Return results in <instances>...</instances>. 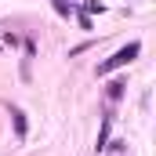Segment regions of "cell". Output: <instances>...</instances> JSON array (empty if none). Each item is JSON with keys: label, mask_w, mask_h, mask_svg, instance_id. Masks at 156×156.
Here are the masks:
<instances>
[{"label": "cell", "mask_w": 156, "mask_h": 156, "mask_svg": "<svg viewBox=\"0 0 156 156\" xmlns=\"http://www.w3.org/2000/svg\"><path fill=\"white\" fill-rule=\"evenodd\" d=\"M138 55H142V44H138V40H134V44H127V47H120L113 58H105V62L98 66V76H105V73H113V69H123V66H131Z\"/></svg>", "instance_id": "1"}, {"label": "cell", "mask_w": 156, "mask_h": 156, "mask_svg": "<svg viewBox=\"0 0 156 156\" xmlns=\"http://www.w3.org/2000/svg\"><path fill=\"white\" fill-rule=\"evenodd\" d=\"M11 120H15V134H18V138H26V131H29V127H26V113H22L18 105H11Z\"/></svg>", "instance_id": "2"}, {"label": "cell", "mask_w": 156, "mask_h": 156, "mask_svg": "<svg viewBox=\"0 0 156 156\" xmlns=\"http://www.w3.org/2000/svg\"><path fill=\"white\" fill-rule=\"evenodd\" d=\"M109 127H113V120L105 116V123H102V134H98V149H105V138H109Z\"/></svg>", "instance_id": "3"}, {"label": "cell", "mask_w": 156, "mask_h": 156, "mask_svg": "<svg viewBox=\"0 0 156 156\" xmlns=\"http://www.w3.org/2000/svg\"><path fill=\"white\" fill-rule=\"evenodd\" d=\"M120 94H123V83H120V80H113V83H109V98H113V102H116Z\"/></svg>", "instance_id": "4"}]
</instances>
